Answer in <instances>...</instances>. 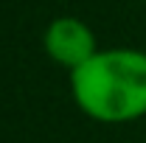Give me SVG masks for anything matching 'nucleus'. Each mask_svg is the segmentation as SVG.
Returning a JSON list of instances; mask_svg holds the SVG:
<instances>
[{
  "instance_id": "obj_1",
  "label": "nucleus",
  "mask_w": 146,
  "mask_h": 143,
  "mask_svg": "<svg viewBox=\"0 0 146 143\" xmlns=\"http://www.w3.org/2000/svg\"><path fill=\"white\" fill-rule=\"evenodd\" d=\"M76 107L98 124H129L146 115V51L98 48L70 73Z\"/></svg>"
},
{
  "instance_id": "obj_2",
  "label": "nucleus",
  "mask_w": 146,
  "mask_h": 143,
  "mask_svg": "<svg viewBox=\"0 0 146 143\" xmlns=\"http://www.w3.org/2000/svg\"><path fill=\"white\" fill-rule=\"evenodd\" d=\"M42 48L48 59H54L59 68L79 70L84 62H90L98 54V42L93 28L79 17H56L48 23L45 34H42Z\"/></svg>"
}]
</instances>
